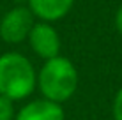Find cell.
<instances>
[{
  "label": "cell",
  "instance_id": "cell-2",
  "mask_svg": "<svg viewBox=\"0 0 122 120\" xmlns=\"http://www.w3.org/2000/svg\"><path fill=\"white\" fill-rule=\"evenodd\" d=\"M37 85L44 99L57 104L73 97L78 88V71L66 57H55L44 62L37 74Z\"/></svg>",
  "mask_w": 122,
  "mask_h": 120
},
{
  "label": "cell",
  "instance_id": "cell-9",
  "mask_svg": "<svg viewBox=\"0 0 122 120\" xmlns=\"http://www.w3.org/2000/svg\"><path fill=\"white\" fill-rule=\"evenodd\" d=\"M115 27L119 30V34H122V4H120L119 9H117V14H115Z\"/></svg>",
  "mask_w": 122,
  "mask_h": 120
},
{
  "label": "cell",
  "instance_id": "cell-10",
  "mask_svg": "<svg viewBox=\"0 0 122 120\" xmlns=\"http://www.w3.org/2000/svg\"><path fill=\"white\" fill-rule=\"evenodd\" d=\"M16 2H25V0H16Z\"/></svg>",
  "mask_w": 122,
  "mask_h": 120
},
{
  "label": "cell",
  "instance_id": "cell-1",
  "mask_svg": "<svg viewBox=\"0 0 122 120\" xmlns=\"http://www.w3.org/2000/svg\"><path fill=\"white\" fill-rule=\"evenodd\" d=\"M37 74L30 60L21 53L9 51L0 55V96L21 101L34 92Z\"/></svg>",
  "mask_w": 122,
  "mask_h": 120
},
{
  "label": "cell",
  "instance_id": "cell-5",
  "mask_svg": "<svg viewBox=\"0 0 122 120\" xmlns=\"http://www.w3.org/2000/svg\"><path fill=\"white\" fill-rule=\"evenodd\" d=\"M64 110L60 104L48 99H37L25 104L16 113L14 120H64Z\"/></svg>",
  "mask_w": 122,
  "mask_h": 120
},
{
  "label": "cell",
  "instance_id": "cell-6",
  "mask_svg": "<svg viewBox=\"0 0 122 120\" xmlns=\"http://www.w3.org/2000/svg\"><path fill=\"white\" fill-rule=\"evenodd\" d=\"M27 2L34 16L46 23H51L64 18L71 11L74 0H27Z\"/></svg>",
  "mask_w": 122,
  "mask_h": 120
},
{
  "label": "cell",
  "instance_id": "cell-7",
  "mask_svg": "<svg viewBox=\"0 0 122 120\" xmlns=\"http://www.w3.org/2000/svg\"><path fill=\"white\" fill-rule=\"evenodd\" d=\"M14 106L12 101L0 96V120H14Z\"/></svg>",
  "mask_w": 122,
  "mask_h": 120
},
{
  "label": "cell",
  "instance_id": "cell-3",
  "mask_svg": "<svg viewBox=\"0 0 122 120\" xmlns=\"http://www.w3.org/2000/svg\"><path fill=\"white\" fill-rule=\"evenodd\" d=\"M36 16L32 14V11L25 5H16L11 11H7L4 14V18L0 19V37L2 41L9 44H18L21 41L28 39L32 27L36 25L34 21Z\"/></svg>",
  "mask_w": 122,
  "mask_h": 120
},
{
  "label": "cell",
  "instance_id": "cell-8",
  "mask_svg": "<svg viewBox=\"0 0 122 120\" xmlns=\"http://www.w3.org/2000/svg\"><path fill=\"white\" fill-rule=\"evenodd\" d=\"M113 118L122 120V88H119V92L115 94V99H113Z\"/></svg>",
  "mask_w": 122,
  "mask_h": 120
},
{
  "label": "cell",
  "instance_id": "cell-4",
  "mask_svg": "<svg viewBox=\"0 0 122 120\" xmlns=\"http://www.w3.org/2000/svg\"><path fill=\"white\" fill-rule=\"evenodd\" d=\"M28 43L34 49L36 55L41 58L50 60L58 57L60 51V37H58L57 30L46 21H39L32 27L30 34H28Z\"/></svg>",
  "mask_w": 122,
  "mask_h": 120
}]
</instances>
